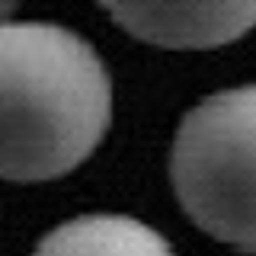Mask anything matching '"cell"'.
<instances>
[{"mask_svg": "<svg viewBox=\"0 0 256 256\" xmlns=\"http://www.w3.org/2000/svg\"><path fill=\"white\" fill-rule=\"evenodd\" d=\"M112 122V77L96 48L52 22L0 26V180L68 176Z\"/></svg>", "mask_w": 256, "mask_h": 256, "instance_id": "cell-1", "label": "cell"}, {"mask_svg": "<svg viewBox=\"0 0 256 256\" xmlns=\"http://www.w3.org/2000/svg\"><path fill=\"white\" fill-rule=\"evenodd\" d=\"M170 180L208 237L256 250V84L202 100L176 128Z\"/></svg>", "mask_w": 256, "mask_h": 256, "instance_id": "cell-2", "label": "cell"}, {"mask_svg": "<svg viewBox=\"0 0 256 256\" xmlns=\"http://www.w3.org/2000/svg\"><path fill=\"white\" fill-rule=\"evenodd\" d=\"M128 36L157 48H221L256 29V0H100Z\"/></svg>", "mask_w": 256, "mask_h": 256, "instance_id": "cell-3", "label": "cell"}, {"mask_svg": "<svg viewBox=\"0 0 256 256\" xmlns=\"http://www.w3.org/2000/svg\"><path fill=\"white\" fill-rule=\"evenodd\" d=\"M32 256H176L173 246L128 214H80L42 237Z\"/></svg>", "mask_w": 256, "mask_h": 256, "instance_id": "cell-4", "label": "cell"}, {"mask_svg": "<svg viewBox=\"0 0 256 256\" xmlns=\"http://www.w3.org/2000/svg\"><path fill=\"white\" fill-rule=\"evenodd\" d=\"M16 10H20V0H0V26H6V22H13Z\"/></svg>", "mask_w": 256, "mask_h": 256, "instance_id": "cell-5", "label": "cell"}]
</instances>
